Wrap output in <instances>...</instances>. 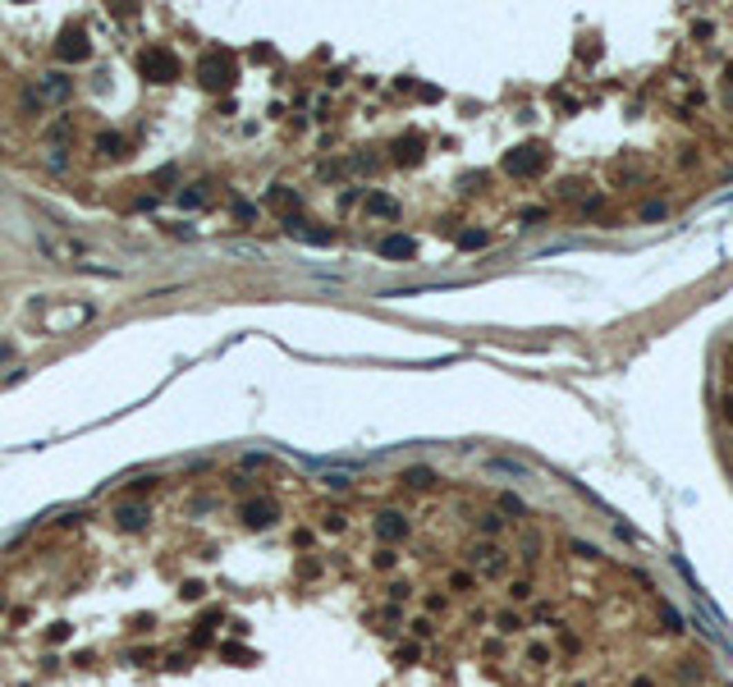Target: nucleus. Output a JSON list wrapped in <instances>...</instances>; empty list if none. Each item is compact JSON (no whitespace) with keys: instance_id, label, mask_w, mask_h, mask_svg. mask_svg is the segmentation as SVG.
Wrapping results in <instances>:
<instances>
[{"instance_id":"21","label":"nucleus","mask_w":733,"mask_h":687,"mask_svg":"<svg viewBox=\"0 0 733 687\" xmlns=\"http://www.w3.org/2000/svg\"><path fill=\"white\" fill-rule=\"evenodd\" d=\"M632 687H651V678H637V683H632Z\"/></svg>"},{"instance_id":"19","label":"nucleus","mask_w":733,"mask_h":687,"mask_svg":"<svg viewBox=\"0 0 733 687\" xmlns=\"http://www.w3.org/2000/svg\"><path fill=\"white\" fill-rule=\"evenodd\" d=\"M509 596H514V600H527V596H531V586H527V582H514V591H509Z\"/></svg>"},{"instance_id":"16","label":"nucleus","mask_w":733,"mask_h":687,"mask_svg":"<svg viewBox=\"0 0 733 687\" xmlns=\"http://www.w3.org/2000/svg\"><path fill=\"white\" fill-rule=\"evenodd\" d=\"M495 624L505 628V633H518V619H514V614H500V619H495Z\"/></svg>"},{"instance_id":"12","label":"nucleus","mask_w":733,"mask_h":687,"mask_svg":"<svg viewBox=\"0 0 733 687\" xmlns=\"http://www.w3.org/2000/svg\"><path fill=\"white\" fill-rule=\"evenodd\" d=\"M266 202L275 206V211H289V206H298V192H289V188H271V192H266Z\"/></svg>"},{"instance_id":"17","label":"nucleus","mask_w":733,"mask_h":687,"mask_svg":"<svg viewBox=\"0 0 733 687\" xmlns=\"http://www.w3.org/2000/svg\"><path fill=\"white\" fill-rule=\"evenodd\" d=\"M225 660H253V650H239V646H225Z\"/></svg>"},{"instance_id":"18","label":"nucleus","mask_w":733,"mask_h":687,"mask_svg":"<svg viewBox=\"0 0 733 687\" xmlns=\"http://www.w3.org/2000/svg\"><path fill=\"white\" fill-rule=\"evenodd\" d=\"M454 591H472V577H468V572H454Z\"/></svg>"},{"instance_id":"5","label":"nucleus","mask_w":733,"mask_h":687,"mask_svg":"<svg viewBox=\"0 0 733 687\" xmlns=\"http://www.w3.org/2000/svg\"><path fill=\"white\" fill-rule=\"evenodd\" d=\"M243 522H248V527H271V522H275V504H271V499H248V504H243Z\"/></svg>"},{"instance_id":"9","label":"nucleus","mask_w":733,"mask_h":687,"mask_svg":"<svg viewBox=\"0 0 733 687\" xmlns=\"http://www.w3.org/2000/svg\"><path fill=\"white\" fill-rule=\"evenodd\" d=\"M115 522H119L124 532H138L142 522H147V509H142V504H128V509H115Z\"/></svg>"},{"instance_id":"8","label":"nucleus","mask_w":733,"mask_h":687,"mask_svg":"<svg viewBox=\"0 0 733 687\" xmlns=\"http://www.w3.org/2000/svg\"><path fill=\"white\" fill-rule=\"evenodd\" d=\"M418 252V243L408 239V234H390V239H380V257H413Z\"/></svg>"},{"instance_id":"4","label":"nucleus","mask_w":733,"mask_h":687,"mask_svg":"<svg viewBox=\"0 0 733 687\" xmlns=\"http://www.w3.org/2000/svg\"><path fill=\"white\" fill-rule=\"evenodd\" d=\"M55 55H60V60H83V55H88V32H83V28H64Z\"/></svg>"},{"instance_id":"13","label":"nucleus","mask_w":733,"mask_h":687,"mask_svg":"<svg viewBox=\"0 0 733 687\" xmlns=\"http://www.w3.org/2000/svg\"><path fill=\"white\" fill-rule=\"evenodd\" d=\"M366 211H371V216H394V202L385 192H371V197H366Z\"/></svg>"},{"instance_id":"10","label":"nucleus","mask_w":733,"mask_h":687,"mask_svg":"<svg viewBox=\"0 0 733 687\" xmlns=\"http://www.w3.org/2000/svg\"><path fill=\"white\" fill-rule=\"evenodd\" d=\"M41 92H46V97H51V101H64V97H69V92H74V83H69V78H64V74H46V83H41Z\"/></svg>"},{"instance_id":"14","label":"nucleus","mask_w":733,"mask_h":687,"mask_svg":"<svg viewBox=\"0 0 733 687\" xmlns=\"http://www.w3.org/2000/svg\"><path fill=\"white\" fill-rule=\"evenodd\" d=\"M486 239H491V234H486V229H468V234H463V248H486Z\"/></svg>"},{"instance_id":"15","label":"nucleus","mask_w":733,"mask_h":687,"mask_svg":"<svg viewBox=\"0 0 733 687\" xmlns=\"http://www.w3.org/2000/svg\"><path fill=\"white\" fill-rule=\"evenodd\" d=\"M431 481H436V477H431L427 468H413V472H408V486H431Z\"/></svg>"},{"instance_id":"1","label":"nucleus","mask_w":733,"mask_h":687,"mask_svg":"<svg viewBox=\"0 0 733 687\" xmlns=\"http://www.w3.org/2000/svg\"><path fill=\"white\" fill-rule=\"evenodd\" d=\"M197 78H202V88L220 92L234 83V55L229 51H206L202 60H197Z\"/></svg>"},{"instance_id":"7","label":"nucleus","mask_w":733,"mask_h":687,"mask_svg":"<svg viewBox=\"0 0 733 687\" xmlns=\"http://www.w3.org/2000/svg\"><path fill=\"white\" fill-rule=\"evenodd\" d=\"M376 532L385 536V541H404V536H408L404 513H380V518H376Z\"/></svg>"},{"instance_id":"20","label":"nucleus","mask_w":733,"mask_h":687,"mask_svg":"<svg viewBox=\"0 0 733 687\" xmlns=\"http://www.w3.org/2000/svg\"><path fill=\"white\" fill-rule=\"evenodd\" d=\"M724 417H733V399H724Z\"/></svg>"},{"instance_id":"3","label":"nucleus","mask_w":733,"mask_h":687,"mask_svg":"<svg viewBox=\"0 0 733 687\" xmlns=\"http://www.w3.org/2000/svg\"><path fill=\"white\" fill-rule=\"evenodd\" d=\"M541 166H545L541 147H522V152H509L505 161H500V170H505L509 179H527V175H536Z\"/></svg>"},{"instance_id":"2","label":"nucleus","mask_w":733,"mask_h":687,"mask_svg":"<svg viewBox=\"0 0 733 687\" xmlns=\"http://www.w3.org/2000/svg\"><path fill=\"white\" fill-rule=\"evenodd\" d=\"M142 74L152 78V83H175L179 78V60L170 46H152V51H142Z\"/></svg>"},{"instance_id":"11","label":"nucleus","mask_w":733,"mask_h":687,"mask_svg":"<svg viewBox=\"0 0 733 687\" xmlns=\"http://www.w3.org/2000/svg\"><path fill=\"white\" fill-rule=\"evenodd\" d=\"M97 152L101 156H128V142L119 133H97Z\"/></svg>"},{"instance_id":"6","label":"nucleus","mask_w":733,"mask_h":687,"mask_svg":"<svg viewBox=\"0 0 733 687\" xmlns=\"http://www.w3.org/2000/svg\"><path fill=\"white\" fill-rule=\"evenodd\" d=\"M422 147H427L422 133H404V138L394 142V161H399V166H413V161L422 156Z\"/></svg>"}]
</instances>
